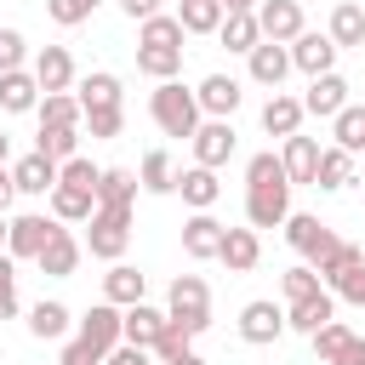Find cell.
Returning <instances> with one entry per match:
<instances>
[{
  "mask_svg": "<svg viewBox=\"0 0 365 365\" xmlns=\"http://www.w3.org/2000/svg\"><path fill=\"white\" fill-rule=\"evenodd\" d=\"M177 194H182L194 211H211V205H217V194H222V182H217V171H211V165H188V171H177Z\"/></svg>",
  "mask_w": 365,
  "mask_h": 365,
  "instance_id": "obj_18",
  "label": "cell"
},
{
  "mask_svg": "<svg viewBox=\"0 0 365 365\" xmlns=\"http://www.w3.org/2000/svg\"><path fill=\"white\" fill-rule=\"evenodd\" d=\"M34 114H40V125H74V120H80V97H68V91H46V97L34 103Z\"/></svg>",
  "mask_w": 365,
  "mask_h": 365,
  "instance_id": "obj_37",
  "label": "cell"
},
{
  "mask_svg": "<svg viewBox=\"0 0 365 365\" xmlns=\"http://www.w3.org/2000/svg\"><path fill=\"white\" fill-rule=\"evenodd\" d=\"M222 11H257V0H217Z\"/></svg>",
  "mask_w": 365,
  "mask_h": 365,
  "instance_id": "obj_57",
  "label": "cell"
},
{
  "mask_svg": "<svg viewBox=\"0 0 365 365\" xmlns=\"http://www.w3.org/2000/svg\"><path fill=\"white\" fill-rule=\"evenodd\" d=\"M165 302H171L165 314H211V291H205V279H200V274H177Z\"/></svg>",
  "mask_w": 365,
  "mask_h": 365,
  "instance_id": "obj_25",
  "label": "cell"
},
{
  "mask_svg": "<svg viewBox=\"0 0 365 365\" xmlns=\"http://www.w3.org/2000/svg\"><path fill=\"white\" fill-rule=\"evenodd\" d=\"M17 314V274H11V251L0 257V319Z\"/></svg>",
  "mask_w": 365,
  "mask_h": 365,
  "instance_id": "obj_49",
  "label": "cell"
},
{
  "mask_svg": "<svg viewBox=\"0 0 365 365\" xmlns=\"http://www.w3.org/2000/svg\"><path fill=\"white\" fill-rule=\"evenodd\" d=\"M188 342H194V336H188V331H182V325H177V319L165 314V331L154 336V348H148V354H154V359L165 365V359H177V354H188Z\"/></svg>",
  "mask_w": 365,
  "mask_h": 365,
  "instance_id": "obj_42",
  "label": "cell"
},
{
  "mask_svg": "<svg viewBox=\"0 0 365 365\" xmlns=\"http://www.w3.org/2000/svg\"><path fill=\"white\" fill-rule=\"evenodd\" d=\"M80 336H86L97 354H108V348L120 342V308H114V302H97V308L80 319Z\"/></svg>",
  "mask_w": 365,
  "mask_h": 365,
  "instance_id": "obj_21",
  "label": "cell"
},
{
  "mask_svg": "<svg viewBox=\"0 0 365 365\" xmlns=\"http://www.w3.org/2000/svg\"><path fill=\"white\" fill-rule=\"evenodd\" d=\"M245 217L251 228H279L291 217V182L274 177V182H245Z\"/></svg>",
  "mask_w": 365,
  "mask_h": 365,
  "instance_id": "obj_3",
  "label": "cell"
},
{
  "mask_svg": "<svg viewBox=\"0 0 365 365\" xmlns=\"http://www.w3.org/2000/svg\"><path fill=\"white\" fill-rule=\"evenodd\" d=\"M91 211H97V194L68 188V182H57V188H51V217H57V222H86Z\"/></svg>",
  "mask_w": 365,
  "mask_h": 365,
  "instance_id": "obj_29",
  "label": "cell"
},
{
  "mask_svg": "<svg viewBox=\"0 0 365 365\" xmlns=\"http://www.w3.org/2000/svg\"><path fill=\"white\" fill-rule=\"evenodd\" d=\"M137 46H177L182 51V23L177 17H143V34H137Z\"/></svg>",
  "mask_w": 365,
  "mask_h": 365,
  "instance_id": "obj_40",
  "label": "cell"
},
{
  "mask_svg": "<svg viewBox=\"0 0 365 365\" xmlns=\"http://www.w3.org/2000/svg\"><path fill=\"white\" fill-rule=\"evenodd\" d=\"M0 245H6V211H0Z\"/></svg>",
  "mask_w": 365,
  "mask_h": 365,
  "instance_id": "obj_60",
  "label": "cell"
},
{
  "mask_svg": "<svg viewBox=\"0 0 365 365\" xmlns=\"http://www.w3.org/2000/svg\"><path fill=\"white\" fill-rule=\"evenodd\" d=\"M91 6H97V0H91Z\"/></svg>",
  "mask_w": 365,
  "mask_h": 365,
  "instance_id": "obj_61",
  "label": "cell"
},
{
  "mask_svg": "<svg viewBox=\"0 0 365 365\" xmlns=\"http://www.w3.org/2000/svg\"><path fill=\"white\" fill-rule=\"evenodd\" d=\"M188 143H194V165H211V171H217V165H228V154H234V125H228V120H200Z\"/></svg>",
  "mask_w": 365,
  "mask_h": 365,
  "instance_id": "obj_4",
  "label": "cell"
},
{
  "mask_svg": "<svg viewBox=\"0 0 365 365\" xmlns=\"http://www.w3.org/2000/svg\"><path fill=\"white\" fill-rule=\"evenodd\" d=\"M46 11H51V23L74 29V23H86V17H91V0H46Z\"/></svg>",
  "mask_w": 365,
  "mask_h": 365,
  "instance_id": "obj_48",
  "label": "cell"
},
{
  "mask_svg": "<svg viewBox=\"0 0 365 365\" xmlns=\"http://www.w3.org/2000/svg\"><path fill=\"white\" fill-rule=\"evenodd\" d=\"M34 103H40V80H34V74H23V68L0 74V108H6V114H29Z\"/></svg>",
  "mask_w": 365,
  "mask_h": 365,
  "instance_id": "obj_26",
  "label": "cell"
},
{
  "mask_svg": "<svg viewBox=\"0 0 365 365\" xmlns=\"http://www.w3.org/2000/svg\"><path fill=\"white\" fill-rule=\"evenodd\" d=\"M245 57H251V80L257 86H274L279 91V80L291 74V46H279V40H257Z\"/></svg>",
  "mask_w": 365,
  "mask_h": 365,
  "instance_id": "obj_9",
  "label": "cell"
},
{
  "mask_svg": "<svg viewBox=\"0 0 365 365\" xmlns=\"http://www.w3.org/2000/svg\"><path fill=\"white\" fill-rule=\"evenodd\" d=\"M34 80H40V91H68V80H74V57H68L63 46H46V51L34 57Z\"/></svg>",
  "mask_w": 365,
  "mask_h": 365,
  "instance_id": "obj_22",
  "label": "cell"
},
{
  "mask_svg": "<svg viewBox=\"0 0 365 365\" xmlns=\"http://www.w3.org/2000/svg\"><path fill=\"white\" fill-rule=\"evenodd\" d=\"M194 103H200V114L228 120V114L240 108V80H234V74H205V80H200V91H194Z\"/></svg>",
  "mask_w": 365,
  "mask_h": 365,
  "instance_id": "obj_10",
  "label": "cell"
},
{
  "mask_svg": "<svg viewBox=\"0 0 365 365\" xmlns=\"http://www.w3.org/2000/svg\"><path fill=\"white\" fill-rule=\"evenodd\" d=\"M217 245H222V222H217L211 211H194V217L182 222V251H188L194 262H205V257H217Z\"/></svg>",
  "mask_w": 365,
  "mask_h": 365,
  "instance_id": "obj_16",
  "label": "cell"
},
{
  "mask_svg": "<svg viewBox=\"0 0 365 365\" xmlns=\"http://www.w3.org/2000/svg\"><path fill=\"white\" fill-rule=\"evenodd\" d=\"M97 177H103V171H97L91 160H80V154L57 165V182H68V188H86V194H97Z\"/></svg>",
  "mask_w": 365,
  "mask_h": 365,
  "instance_id": "obj_43",
  "label": "cell"
},
{
  "mask_svg": "<svg viewBox=\"0 0 365 365\" xmlns=\"http://www.w3.org/2000/svg\"><path fill=\"white\" fill-rule=\"evenodd\" d=\"M57 365H103V354H97L86 336H74V342L63 348V359H57Z\"/></svg>",
  "mask_w": 365,
  "mask_h": 365,
  "instance_id": "obj_53",
  "label": "cell"
},
{
  "mask_svg": "<svg viewBox=\"0 0 365 365\" xmlns=\"http://www.w3.org/2000/svg\"><path fill=\"white\" fill-rule=\"evenodd\" d=\"M11 182H17V194H51V188H57V160H46V154L34 148V154H23V160L11 165Z\"/></svg>",
  "mask_w": 365,
  "mask_h": 365,
  "instance_id": "obj_15",
  "label": "cell"
},
{
  "mask_svg": "<svg viewBox=\"0 0 365 365\" xmlns=\"http://www.w3.org/2000/svg\"><path fill=\"white\" fill-rule=\"evenodd\" d=\"M103 103H120V80L108 68H97V74L80 80V108H103Z\"/></svg>",
  "mask_w": 365,
  "mask_h": 365,
  "instance_id": "obj_38",
  "label": "cell"
},
{
  "mask_svg": "<svg viewBox=\"0 0 365 365\" xmlns=\"http://www.w3.org/2000/svg\"><path fill=\"white\" fill-rule=\"evenodd\" d=\"M274 177H285V165L274 154H251L245 160V182H274Z\"/></svg>",
  "mask_w": 365,
  "mask_h": 365,
  "instance_id": "obj_50",
  "label": "cell"
},
{
  "mask_svg": "<svg viewBox=\"0 0 365 365\" xmlns=\"http://www.w3.org/2000/svg\"><path fill=\"white\" fill-rule=\"evenodd\" d=\"M325 319H336V297H331V291H314V297L291 302V314H285V325H291V331H302V336H314Z\"/></svg>",
  "mask_w": 365,
  "mask_h": 365,
  "instance_id": "obj_19",
  "label": "cell"
},
{
  "mask_svg": "<svg viewBox=\"0 0 365 365\" xmlns=\"http://www.w3.org/2000/svg\"><path fill=\"white\" fill-rule=\"evenodd\" d=\"M331 137H336V148H348V154H365V108L342 103V108L331 114Z\"/></svg>",
  "mask_w": 365,
  "mask_h": 365,
  "instance_id": "obj_30",
  "label": "cell"
},
{
  "mask_svg": "<svg viewBox=\"0 0 365 365\" xmlns=\"http://www.w3.org/2000/svg\"><path fill=\"white\" fill-rule=\"evenodd\" d=\"M279 331H285V308H274V302H245L240 308V336L251 342V348H268V342H279Z\"/></svg>",
  "mask_w": 365,
  "mask_h": 365,
  "instance_id": "obj_6",
  "label": "cell"
},
{
  "mask_svg": "<svg viewBox=\"0 0 365 365\" xmlns=\"http://www.w3.org/2000/svg\"><path fill=\"white\" fill-rule=\"evenodd\" d=\"M342 103H348V80H342V74H314V80H308V97H302V114L331 120Z\"/></svg>",
  "mask_w": 365,
  "mask_h": 365,
  "instance_id": "obj_14",
  "label": "cell"
},
{
  "mask_svg": "<svg viewBox=\"0 0 365 365\" xmlns=\"http://www.w3.org/2000/svg\"><path fill=\"white\" fill-rule=\"evenodd\" d=\"M222 6L217 0H182V11H177V23H182V34H217L222 29Z\"/></svg>",
  "mask_w": 365,
  "mask_h": 365,
  "instance_id": "obj_31",
  "label": "cell"
},
{
  "mask_svg": "<svg viewBox=\"0 0 365 365\" xmlns=\"http://www.w3.org/2000/svg\"><path fill=\"white\" fill-rule=\"evenodd\" d=\"M29 331H34L40 342H57V336L68 331V308H63V302H34V308H29Z\"/></svg>",
  "mask_w": 365,
  "mask_h": 365,
  "instance_id": "obj_36",
  "label": "cell"
},
{
  "mask_svg": "<svg viewBox=\"0 0 365 365\" xmlns=\"http://www.w3.org/2000/svg\"><path fill=\"white\" fill-rule=\"evenodd\" d=\"M314 291H325L314 268H285V302H302V297H314Z\"/></svg>",
  "mask_w": 365,
  "mask_h": 365,
  "instance_id": "obj_46",
  "label": "cell"
},
{
  "mask_svg": "<svg viewBox=\"0 0 365 365\" xmlns=\"http://www.w3.org/2000/svg\"><path fill=\"white\" fill-rule=\"evenodd\" d=\"M34 148H40L46 160H57V165H63V160H74V154H80V131H74V125H40V143H34Z\"/></svg>",
  "mask_w": 365,
  "mask_h": 365,
  "instance_id": "obj_35",
  "label": "cell"
},
{
  "mask_svg": "<svg viewBox=\"0 0 365 365\" xmlns=\"http://www.w3.org/2000/svg\"><path fill=\"white\" fill-rule=\"evenodd\" d=\"M86 222H91V234H86L91 257L120 262L125 245H131V200H97V211H91Z\"/></svg>",
  "mask_w": 365,
  "mask_h": 365,
  "instance_id": "obj_1",
  "label": "cell"
},
{
  "mask_svg": "<svg viewBox=\"0 0 365 365\" xmlns=\"http://www.w3.org/2000/svg\"><path fill=\"white\" fill-rule=\"evenodd\" d=\"M348 336H354V331H348L342 319H325V325L314 331V354H319V359H331V354H336V348H342Z\"/></svg>",
  "mask_w": 365,
  "mask_h": 365,
  "instance_id": "obj_47",
  "label": "cell"
},
{
  "mask_svg": "<svg viewBox=\"0 0 365 365\" xmlns=\"http://www.w3.org/2000/svg\"><path fill=\"white\" fill-rule=\"evenodd\" d=\"M51 228H57V222H46V217H34V211H29V217H11V222H6V251H11V257H40V245L51 240Z\"/></svg>",
  "mask_w": 365,
  "mask_h": 365,
  "instance_id": "obj_12",
  "label": "cell"
},
{
  "mask_svg": "<svg viewBox=\"0 0 365 365\" xmlns=\"http://www.w3.org/2000/svg\"><path fill=\"white\" fill-rule=\"evenodd\" d=\"M137 182H143L148 194H177V160H171L165 148H148V154H143Z\"/></svg>",
  "mask_w": 365,
  "mask_h": 365,
  "instance_id": "obj_28",
  "label": "cell"
},
{
  "mask_svg": "<svg viewBox=\"0 0 365 365\" xmlns=\"http://www.w3.org/2000/svg\"><path fill=\"white\" fill-rule=\"evenodd\" d=\"M165 331V314L148 308V302H131L120 308V342H137V348H154V336Z\"/></svg>",
  "mask_w": 365,
  "mask_h": 365,
  "instance_id": "obj_13",
  "label": "cell"
},
{
  "mask_svg": "<svg viewBox=\"0 0 365 365\" xmlns=\"http://www.w3.org/2000/svg\"><path fill=\"white\" fill-rule=\"evenodd\" d=\"M217 257L228 262V274H251V268H257V257H262V245H257V228H222V245H217Z\"/></svg>",
  "mask_w": 365,
  "mask_h": 365,
  "instance_id": "obj_17",
  "label": "cell"
},
{
  "mask_svg": "<svg viewBox=\"0 0 365 365\" xmlns=\"http://www.w3.org/2000/svg\"><path fill=\"white\" fill-rule=\"evenodd\" d=\"M257 29H262V40H297L302 34V6L297 0H257Z\"/></svg>",
  "mask_w": 365,
  "mask_h": 365,
  "instance_id": "obj_7",
  "label": "cell"
},
{
  "mask_svg": "<svg viewBox=\"0 0 365 365\" xmlns=\"http://www.w3.org/2000/svg\"><path fill=\"white\" fill-rule=\"evenodd\" d=\"M279 165H285V182H314V165H319V143L314 137H285V154H279Z\"/></svg>",
  "mask_w": 365,
  "mask_h": 365,
  "instance_id": "obj_20",
  "label": "cell"
},
{
  "mask_svg": "<svg viewBox=\"0 0 365 365\" xmlns=\"http://www.w3.org/2000/svg\"><path fill=\"white\" fill-rule=\"evenodd\" d=\"M354 262H365V251H359V245H348V240H336V245L314 262V274H319V285H331V279H336L342 268H354Z\"/></svg>",
  "mask_w": 365,
  "mask_h": 365,
  "instance_id": "obj_39",
  "label": "cell"
},
{
  "mask_svg": "<svg viewBox=\"0 0 365 365\" xmlns=\"http://www.w3.org/2000/svg\"><path fill=\"white\" fill-rule=\"evenodd\" d=\"M103 302H114V308L143 302V274H137L131 262H114V268L103 274Z\"/></svg>",
  "mask_w": 365,
  "mask_h": 365,
  "instance_id": "obj_24",
  "label": "cell"
},
{
  "mask_svg": "<svg viewBox=\"0 0 365 365\" xmlns=\"http://www.w3.org/2000/svg\"><path fill=\"white\" fill-rule=\"evenodd\" d=\"M331 297H342V302H359V308H365V262L342 268V274L331 279Z\"/></svg>",
  "mask_w": 365,
  "mask_h": 365,
  "instance_id": "obj_45",
  "label": "cell"
},
{
  "mask_svg": "<svg viewBox=\"0 0 365 365\" xmlns=\"http://www.w3.org/2000/svg\"><path fill=\"white\" fill-rule=\"evenodd\" d=\"M285 240H291V251H302L308 262H319V257L336 245V234H331L319 217H308V211H291V217H285Z\"/></svg>",
  "mask_w": 365,
  "mask_h": 365,
  "instance_id": "obj_5",
  "label": "cell"
},
{
  "mask_svg": "<svg viewBox=\"0 0 365 365\" xmlns=\"http://www.w3.org/2000/svg\"><path fill=\"white\" fill-rule=\"evenodd\" d=\"M40 274H51V279H68L74 268H80V240L68 234V228H51V240L40 245Z\"/></svg>",
  "mask_w": 365,
  "mask_h": 365,
  "instance_id": "obj_11",
  "label": "cell"
},
{
  "mask_svg": "<svg viewBox=\"0 0 365 365\" xmlns=\"http://www.w3.org/2000/svg\"><path fill=\"white\" fill-rule=\"evenodd\" d=\"M131 194H137V177H131V171L108 165V171L97 177V200H131Z\"/></svg>",
  "mask_w": 365,
  "mask_h": 365,
  "instance_id": "obj_44",
  "label": "cell"
},
{
  "mask_svg": "<svg viewBox=\"0 0 365 365\" xmlns=\"http://www.w3.org/2000/svg\"><path fill=\"white\" fill-rule=\"evenodd\" d=\"M165 365H205V359H200V354L188 348V354H177V359H165Z\"/></svg>",
  "mask_w": 365,
  "mask_h": 365,
  "instance_id": "obj_58",
  "label": "cell"
},
{
  "mask_svg": "<svg viewBox=\"0 0 365 365\" xmlns=\"http://www.w3.org/2000/svg\"><path fill=\"white\" fill-rule=\"evenodd\" d=\"M23 68V34L17 29H0V74Z\"/></svg>",
  "mask_w": 365,
  "mask_h": 365,
  "instance_id": "obj_51",
  "label": "cell"
},
{
  "mask_svg": "<svg viewBox=\"0 0 365 365\" xmlns=\"http://www.w3.org/2000/svg\"><path fill=\"white\" fill-rule=\"evenodd\" d=\"M348 182H354V154H348V148H336V143H331V148H319L314 188H331V194H336V188H348Z\"/></svg>",
  "mask_w": 365,
  "mask_h": 365,
  "instance_id": "obj_23",
  "label": "cell"
},
{
  "mask_svg": "<svg viewBox=\"0 0 365 365\" xmlns=\"http://www.w3.org/2000/svg\"><path fill=\"white\" fill-rule=\"evenodd\" d=\"M331 63H336L331 34H308V29H302V34L291 40V68H302L308 80H314V74H331Z\"/></svg>",
  "mask_w": 365,
  "mask_h": 365,
  "instance_id": "obj_8",
  "label": "cell"
},
{
  "mask_svg": "<svg viewBox=\"0 0 365 365\" xmlns=\"http://www.w3.org/2000/svg\"><path fill=\"white\" fill-rule=\"evenodd\" d=\"M217 34H222V46H228V51H251V46L262 40V29H257V11H228Z\"/></svg>",
  "mask_w": 365,
  "mask_h": 365,
  "instance_id": "obj_33",
  "label": "cell"
},
{
  "mask_svg": "<svg viewBox=\"0 0 365 365\" xmlns=\"http://www.w3.org/2000/svg\"><path fill=\"white\" fill-rule=\"evenodd\" d=\"M325 365H365V336H348V342H342Z\"/></svg>",
  "mask_w": 365,
  "mask_h": 365,
  "instance_id": "obj_54",
  "label": "cell"
},
{
  "mask_svg": "<svg viewBox=\"0 0 365 365\" xmlns=\"http://www.w3.org/2000/svg\"><path fill=\"white\" fill-rule=\"evenodd\" d=\"M6 154H11V137H6V131H0V165H6Z\"/></svg>",
  "mask_w": 365,
  "mask_h": 365,
  "instance_id": "obj_59",
  "label": "cell"
},
{
  "mask_svg": "<svg viewBox=\"0 0 365 365\" xmlns=\"http://www.w3.org/2000/svg\"><path fill=\"white\" fill-rule=\"evenodd\" d=\"M80 120L91 125V137H120V125H125V108H120V103H103V108H80Z\"/></svg>",
  "mask_w": 365,
  "mask_h": 365,
  "instance_id": "obj_41",
  "label": "cell"
},
{
  "mask_svg": "<svg viewBox=\"0 0 365 365\" xmlns=\"http://www.w3.org/2000/svg\"><path fill=\"white\" fill-rule=\"evenodd\" d=\"M302 125V97H285V91H274L268 103H262V131H274V137H291Z\"/></svg>",
  "mask_w": 365,
  "mask_h": 365,
  "instance_id": "obj_27",
  "label": "cell"
},
{
  "mask_svg": "<svg viewBox=\"0 0 365 365\" xmlns=\"http://www.w3.org/2000/svg\"><path fill=\"white\" fill-rule=\"evenodd\" d=\"M137 68H143V74H154V80H177L182 51H177V46H137Z\"/></svg>",
  "mask_w": 365,
  "mask_h": 365,
  "instance_id": "obj_34",
  "label": "cell"
},
{
  "mask_svg": "<svg viewBox=\"0 0 365 365\" xmlns=\"http://www.w3.org/2000/svg\"><path fill=\"white\" fill-rule=\"evenodd\" d=\"M120 11H125L131 23H143V17H154V11H160V0H120Z\"/></svg>",
  "mask_w": 365,
  "mask_h": 365,
  "instance_id": "obj_55",
  "label": "cell"
},
{
  "mask_svg": "<svg viewBox=\"0 0 365 365\" xmlns=\"http://www.w3.org/2000/svg\"><path fill=\"white\" fill-rule=\"evenodd\" d=\"M331 46L342 51V46H365V11L354 6V0H342L336 11H331Z\"/></svg>",
  "mask_w": 365,
  "mask_h": 365,
  "instance_id": "obj_32",
  "label": "cell"
},
{
  "mask_svg": "<svg viewBox=\"0 0 365 365\" xmlns=\"http://www.w3.org/2000/svg\"><path fill=\"white\" fill-rule=\"evenodd\" d=\"M11 194H17V182H11V171H6V165H0V211H6V205H11Z\"/></svg>",
  "mask_w": 365,
  "mask_h": 365,
  "instance_id": "obj_56",
  "label": "cell"
},
{
  "mask_svg": "<svg viewBox=\"0 0 365 365\" xmlns=\"http://www.w3.org/2000/svg\"><path fill=\"white\" fill-rule=\"evenodd\" d=\"M103 365H154V354L137 348V342H114V348L103 354Z\"/></svg>",
  "mask_w": 365,
  "mask_h": 365,
  "instance_id": "obj_52",
  "label": "cell"
},
{
  "mask_svg": "<svg viewBox=\"0 0 365 365\" xmlns=\"http://www.w3.org/2000/svg\"><path fill=\"white\" fill-rule=\"evenodd\" d=\"M148 114L165 137H194V125H200V103L182 80H160V91L148 97Z\"/></svg>",
  "mask_w": 365,
  "mask_h": 365,
  "instance_id": "obj_2",
  "label": "cell"
}]
</instances>
